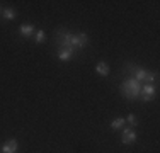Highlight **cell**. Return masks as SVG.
Listing matches in <instances>:
<instances>
[{
    "mask_svg": "<svg viewBox=\"0 0 160 153\" xmlns=\"http://www.w3.org/2000/svg\"><path fill=\"white\" fill-rule=\"evenodd\" d=\"M17 148H19V143H17L16 138L14 140H7L2 146V153H16Z\"/></svg>",
    "mask_w": 160,
    "mask_h": 153,
    "instance_id": "5",
    "label": "cell"
},
{
    "mask_svg": "<svg viewBox=\"0 0 160 153\" xmlns=\"http://www.w3.org/2000/svg\"><path fill=\"white\" fill-rule=\"evenodd\" d=\"M89 44V36L85 32L73 34L67 29H58L56 31V51L62 49H70V51L78 53Z\"/></svg>",
    "mask_w": 160,
    "mask_h": 153,
    "instance_id": "1",
    "label": "cell"
},
{
    "mask_svg": "<svg viewBox=\"0 0 160 153\" xmlns=\"http://www.w3.org/2000/svg\"><path fill=\"white\" fill-rule=\"evenodd\" d=\"M34 32H36V29L32 24H21V27H19V34L22 37H31Z\"/></svg>",
    "mask_w": 160,
    "mask_h": 153,
    "instance_id": "6",
    "label": "cell"
},
{
    "mask_svg": "<svg viewBox=\"0 0 160 153\" xmlns=\"http://www.w3.org/2000/svg\"><path fill=\"white\" fill-rule=\"evenodd\" d=\"M140 90H142V83L138 80H135L133 76H129L126 82L121 83L119 92L123 94V97L129 99V101H135V99L140 97Z\"/></svg>",
    "mask_w": 160,
    "mask_h": 153,
    "instance_id": "2",
    "label": "cell"
},
{
    "mask_svg": "<svg viewBox=\"0 0 160 153\" xmlns=\"http://www.w3.org/2000/svg\"><path fill=\"white\" fill-rule=\"evenodd\" d=\"M2 10H3V7H2V5H0V14H2Z\"/></svg>",
    "mask_w": 160,
    "mask_h": 153,
    "instance_id": "13",
    "label": "cell"
},
{
    "mask_svg": "<svg viewBox=\"0 0 160 153\" xmlns=\"http://www.w3.org/2000/svg\"><path fill=\"white\" fill-rule=\"evenodd\" d=\"M124 121H126L128 124L131 126V128H133V126H138V117H136L135 114H129V116H128V117H126V119H124Z\"/></svg>",
    "mask_w": 160,
    "mask_h": 153,
    "instance_id": "12",
    "label": "cell"
},
{
    "mask_svg": "<svg viewBox=\"0 0 160 153\" xmlns=\"http://www.w3.org/2000/svg\"><path fill=\"white\" fill-rule=\"evenodd\" d=\"M157 97V85H148V83H143L142 90H140V99L143 102H150Z\"/></svg>",
    "mask_w": 160,
    "mask_h": 153,
    "instance_id": "3",
    "label": "cell"
},
{
    "mask_svg": "<svg viewBox=\"0 0 160 153\" xmlns=\"http://www.w3.org/2000/svg\"><path fill=\"white\" fill-rule=\"evenodd\" d=\"M2 19L3 21H16L17 19L16 9H12V7H5V9L2 10Z\"/></svg>",
    "mask_w": 160,
    "mask_h": 153,
    "instance_id": "8",
    "label": "cell"
},
{
    "mask_svg": "<svg viewBox=\"0 0 160 153\" xmlns=\"http://www.w3.org/2000/svg\"><path fill=\"white\" fill-rule=\"evenodd\" d=\"M124 124H126L124 117H116V119H114V121L111 122V129H112V131H118V129H121Z\"/></svg>",
    "mask_w": 160,
    "mask_h": 153,
    "instance_id": "11",
    "label": "cell"
},
{
    "mask_svg": "<svg viewBox=\"0 0 160 153\" xmlns=\"http://www.w3.org/2000/svg\"><path fill=\"white\" fill-rule=\"evenodd\" d=\"M44 41H46V32H44L43 29L36 31V32H34V43H36V44H43Z\"/></svg>",
    "mask_w": 160,
    "mask_h": 153,
    "instance_id": "10",
    "label": "cell"
},
{
    "mask_svg": "<svg viewBox=\"0 0 160 153\" xmlns=\"http://www.w3.org/2000/svg\"><path fill=\"white\" fill-rule=\"evenodd\" d=\"M96 72H97L101 76H108L111 70H109V65L106 63V61H99V63L96 65Z\"/></svg>",
    "mask_w": 160,
    "mask_h": 153,
    "instance_id": "9",
    "label": "cell"
},
{
    "mask_svg": "<svg viewBox=\"0 0 160 153\" xmlns=\"http://www.w3.org/2000/svg\"><path fill=\"white\" fill-rule=\"evenodd\" d=\"M136 140H138V133H136L135 128H131V126L123 128V133H121V143L123 145H133Z\"/></svg>",
    "mask_w": 160,
    "mask_h": 153,
    "instance_id": "4",
    "label": "cell"
},
{
    "mask_svg": "<svg viewBox=\"0 0 160 153\" xmlns=\"http://www.w3.org/2000/svg\"><path fill=\"white\" fill-rule=\"evenodd\" d=\"M75 55H77V53L70 51V49H62V51H56V56H58L60 61H70V60H73Z\"/></svg>",
    "mask_w": 160,
    "mask_h": 153,
    "instance_id": "7",
    "label": "cell"
}]
</instances>
